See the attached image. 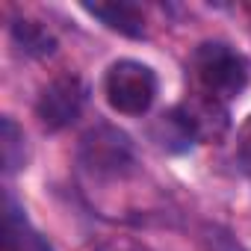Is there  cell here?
I'll list each match as a JSON object with an SVG mask.
<instances>
[{
	"label": "cell",
	"mask_w": 251,
	"mask_h": 251,
	"mask_svg": "<svg viewBox=\"0 0 251 251\" xmlns=\"http://www.w3.org/2000/svg\"><path fill=\"white\" fill-rule=\"evenodd\" d=\"M83 103H86L83 80L74 74H62L45 86V92L36 103V112H39V118L48 130H62L80 115Z\"/></svg>",
	"instance_id": "obj_3"
},
{
	"label": "cell",
	"mask_w": 251,
	"mask_h": 251,
	"mask_svg": "<svg viewBox=\"0 0 251 251\" xmlns=\"http://www.w3.org/2000/svg\"><path fill=\"white\" fill-rule=\"evenodd\" d=\"M109 106L121 115H142L157 98V74L136 59H118L109 65L103 80Z\"/></svg>",
	"instance_id": "obj_2"
},
{
	"label": "cell",
	"mask_w": 251,
	"mask_h": 251,
	"mask_svg": "<svg viewBox=\"0 0 251 251\" xmlns=\"http://www.w3.org/2000/svg\"><path fill=\"white\" fill-rule=\"evenodd\" d=\"M12 33H15V42H18L27 53L48 56V53H53V48H56L53 36H50L42 24H33V21H18V24L12 27Z\"/></svg>",
	"instance_id": "obj_10"
},
{
	"label": "cell",
	"mask_w": 251,
	"mask_h": 251,
	"mask_svg": "<svg viewBox=\"0 0 251 251\" xmlns=\"http://www.w3.org/2000/svg\"><path fill=\"white\" fill-rule=\"evenodd\" d=\"M3 251H53L50 242L30 225L24 210L6 195V230H3Z\"/></svg>",
	"instance_id": "obj_7"
},
{
	"label": "cell",
	"mask_w": 251,
	"mask_h": 251,
	"mask_svg": "<svg viewBox=\"0 0 251 251\" xmlns=\"http://www.w3.org/2000/svg\"><path fill=\"white\" fill-rule=\"evenodd\" d=\"M83 160L98 172H118L130 166V142L112 127H98L83 136Z\"/></svg>",
	"instance_id": "obj_4"
},
{
	"label": "cell",
	"mask_w": 251,
	"mask_h": 251,
	"mask_svg": "<svg viewBox=\"0 0 251 251\" xmlns=\"http://www.w3.org/2000/svg\"><path fill=\"white\" fill-rule=\"evenodd\" d=\"M83 9L103 21L109 30L121 33V36H130V39H142L145 36V15L136 3L130 0H109V3H83Z\"/></svg>",
	"instance_id": "obj_6"
},
{
	"label": "cell",
	"mask_w": 251,
	"mask_h": 251,
	"mask_svg": "<svg viewBox=\"0 0 251 251\" xmlns=\"http://www.w3.org/2000/svg\"><path fill=\"white\" fill-rule=\"evenodd\" d=\"M216 251H245V248H242L239 242H233L227 233H219V236H216Z\"/></svg>",
	"instance_id": "obj_11"
},
{
	"label": "cell",
	"mask_w": 251,
	"mask_h": 251,
	"mask_svg": "<svg viewBox=\"0 0 251 251\" xmlns=\"http://www.w3.org/2000/svg\"><path fill=\"white\" fill-rule=\"evenodd\" d=\"M0 151H3L6 175L24 169V160H27V151H24V133H21V127H18L12 118H3V124H0Z\"/></svg>",
	"instance_id": "obj_9"
},
{
	"label": "cell",
	"mask_w": 251,
	"mask_h": 251,
	"mask_svg": "<svg viewBox=\"0 0 251 251\" xmlns=\"http://www.w3.org/2000/svg\"><path fill=\"white\" fill-rule=\"evenodd\" d=\"M154 136H157V142H160L166 151H186V148L195 145V136H192V130L186 127V121H183V115L177 112V106L169 109V112L157 121Z\"/></svg>",
	"instance_id": "obj_8"
},
{
	"label": "cell",
	"mask_w": 251,
	"mask_h": 251,
	"mask_svg": "<svg viewBox=\"0 0 251 251\" xmlns=\"http://www.w3.org/2000/svg\"><path fill=\"white\" fill-rule=\"evenodd\" d=\"M177 112L183 115V121H186V127L192 130L195 142L222 139L225 130H227V109L213 95H195V98L183 100L177 106Z\"/></svg>",
	"instance_id": "obj_5"
},
{
	"label": "cell",
	"mask_w": 251,
	"mask_h": 251,
	"mask_svg": "<svg viewBox=\"0 0 251 251\" xmlns=\"http://www.w3.org/2000/svg\"><path fill=\"white\" fill-rule=\"evenodd\" d=\"M192 71L204 89V95H213L219 100L242 95L248 86V62L239 50H233L225 42H204L192 53Z\"/></svg>",
	"instance_id": "obj_1"
}]
</instances>
